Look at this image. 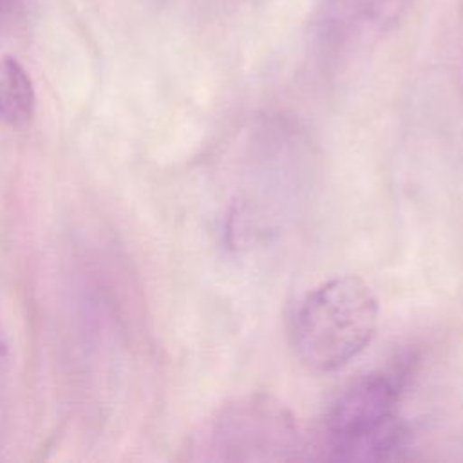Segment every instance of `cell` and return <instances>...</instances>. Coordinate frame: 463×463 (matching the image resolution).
<instances>
[{
  "label": "cell",
  "instance_id": "cell-5",
  "mask_svg": "<svg viewBox=\"0 0 463 463\" xmlns=\"http://www.w3.org/2000/svg\"><path fill=\"white\" fill-rule=\"evenodd\" d=\"M36 92L25 67L14 56L0 58V121L9 127L31 123Z\"/></svg>",
  "mask_w": 463,
  "mask_h": 463
},
{
  "label": "cell",
  "instance_id": "cell-6",
  "mask_svg": "<svg viewBox=\"0 0 463 463\" xmlns=\"http://www.w3.org/2000/svg\"><path fill=\"white\" fill-rule=\"evenodd\" d=\"M14 5H16V0H0V24L13 14L14 11Z\"/></svg>",
  "mask_w": 463,
  "mask_h": 463
},
{
  "label": "cell",
  "instance_id": "cell-4",
  "mask_svg": "<svg viewBox=\"0 0 463 463\" xmlns=\"http://www.w3.org/2000/svg\"><path fill=\"white\" fill-rule=\"evenodd\" d=\"M412 4L414 0H318L311 25L324 45L351 49L392 31Z\"/></svg>",
  "mask_w": 463,
  "mask_h": 463
},
{
  "label": "cell",
  "instance_id": "cell-3",
  "mask_svg": "<svg viewBox=\"0 0 463 463\" xmlns=\"http://www.w3.org/2000/svg\"><path fill=\"white\" fill-rule=\"evenodd\" d=\"M400 398L402 380L396 373L374 371L345 389L326 418L331 458L378 461L398 456L407 438Z\"/></svg>",
  "mask_w": 463,
  "mask_h": 463
},
{
  "label": "cell",
  "instance_id": "cell-1",
  "mask_svg": "<svg viewBox=\"0 0 463 463\" xmlns=\"http://www.w3.org/2000/svg\"><path fill=\"white\" fill-rule=\"evenodd\" d=\"M380 306L356 275L324 280L298 302L289 338L297 358L311 371L329 373L344 367L374 338Z\"/></svg>",
  "mask_w": 463,
  "mask_h": 463
},
{
  "label": "cell",
  "instance_id": "cell-2",
  "mask_svg": "<svg viewBox=\"0 0 463 463\" xmlns=\"http://www.w3.org/2000/svg\"><path fill=\"white\" fill-rule=\"evenodd\" d=\"M195 461L295 459L302 439L293 414L271 396L237 398L208 416L186 443Z\"/></svg>",
  "mask_w": 463,
  "mask_h": 463
}]
</instances>
